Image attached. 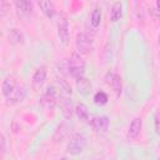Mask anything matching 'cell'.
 Listing matches in <instances>:
<instances>
[{"label": "cell", "mask_w": 160, "mask_h": 160, "mask_svg": "<svg viewBox=\"0 0 160 160\" xmlns=\"http://www.w3.org/2000/svg\"><path fill=\"white\" fill-rule=\"evenodd\" d=\"M108 100H109V98L104 91H98L94 95V102L96 105H105L108 102Z\"/></svg>", "instance_id": "44dd1931"}, {"label": "cell", "mask_w": 160, "mask_h": 160, "mask_svg": "<svg viewBox=\"0 0 160 160\" xmlns=\"http://www.w3.org/2000/svg\"><path fill=\"white\" fill-rule=\"evenodd\" d=\"M68 129H69V126H68V124H60V126L56 129V131H55V134H54V141H61L65 136H66V134H68Z\"/></svg>", "instance_id": "d6986e66"}, {"label": "cell", "mask_w": 160, "mask_h": 160, "mask_svg": "<svg viewBox=\"0 0 160 160\" xmlns=\"http://www.w3.org/2000/svg\"><path fill=\"white\" fill-rule=\"evenodd\" d=\"M85 148H86L85 135H82L80 132H76L70 138V140L68 142V146H66V151L70 155H79L84 151Z\"/></svg>", "instance_id": "7a4b0ae2"}, {"label": "cell", "mask_w": 160, "mask_h": 160, "mask_svg": "<svg viewBox=\"0 0 160 160\" xmlns=\"http://www.w3.org/2000/svg\"><path fill=\"white\" fill-rule=\"evenodd\" d=\"M100 21H101V9L99 6H96L92 12H91V18H90V24L92 28H98L100 25Z\"/></svg>", "instance_id": "ffe728a7"}, {"label": "cell", "mask_w": 160, "mask_h": 160, "mask_svg": "<svg viewBox=\"0 0 160 160\" xmlns=\"http://www.w3.org/2000/svg\"><path fill=\"white\" fill-rule=\"evenodd\" d=\"M40 10L44 12V15L49 19H51L54 15H55V6L51 1H48V0H44V1H39L38 2Z\"/></svg>", "instance_id": "5bb4252c"}, {"label": "cell", "mask_w": 160, "mask_h": 160, "mask_svg": "<svg viewBox=\"0 0 160 160\" xmlns=\"http://www.w3.org/2000/svg\"><path fill=\"white\" fill-rule=\"evenodd\" d=\"M59 84H60V86H61V88H64V89H65V91H66L68 94H71V89H70V86L68 85V82H66L64 79H59Z\"/></svg>", "instance_id": "cb8c5ba5"}, {"label": "cell", "mask_w": 160, "mask_h": 160, "mask_svg": "<svg viewBox=\"0 0 160 160\" xmlns=\"http://www.w3.org/2000/svg\"><path fill=\"white\" fill-rule=\"evenodd\" d=\"M159 44H160V35H159Z\"/></svg>", "instance_id": "4316f807"}, {"label": "cell", "mask_w": 160, "mask_h": 160, "mask_svg": "<svg viewBox=\"0 0 160 160\" xmlns=\"http://www.w3.org/2000/svg\"><path fill=\"white\" fill-rule=\"evenodd\" d=\"M154 124H155V132L158 135H160V111H158L155 114V121H154Z\"/></svg>", "instance_id": "7402d4cb"}, {"label": "cell", "mask_w": 160, "mask_h": 160, "mask_svg": "<svg viewBox=\"0 0 160 160\" xmlns=\"http://www.w3.org/2000/svg\"><path fill=\"white\" fill-rule=\"evenodd\" d=\"M8 6H9V4H8L6 1H1V2H0V15H1V18H4V16H5Z\"/></svg>", "instance_id": "603a6c76"}, {"label": "cell", "mask_w": 160, "mask_h": 160, "mask_svg": "<svg viewBox=\"0 0 160 160\" xmlns=\"http://www.w3.org/2000/svg\"><path fill=\"white\" fill-rule=\"evenodd\" d=\"M0 144H1V155L4 156L5 152H6V140H5V136H4V135H1Z\"/></svg>", "instance_id": "d4e9b609"}, {"label": "cell", "mask_w": 160, "mask_h": 160, "mask_svg": "<svg viewBox=\"0 0 160 160\" xmlns=\"http://www.w3.org/2000/svg\"><path fill=\"white\" fill-rule=\"evenodd\" d=\"M68 71L74 79H79L85 74V61L79 52H74L68 61Z\"/></svg>", "instance_id": "6da1fadb"}, {"label": "cell", "mask_w": 160, "mask_h": 160, "mask_svg": "<svg viewBox=\"0 0 160 160\" xmlns=\"http://www.w3.org/2000/svg\"><path fill=\"white\" fill-rule=\"evenodd\" d=\"M15 6L19 11V14L21 15H30L34 10V5L31 1H28V0H16L15 2Z\"/></svg>", "instance_id": "7c38bea8"}, {"label": "cell", "mask_w": 160, "mask_h": 160, "mask_svg": "<svg viewBox=\"0 0 160 160\" xmlns=\"http://www.w3.org/2000/svg\"><path fill=\"white\" fill-rule=\"evenodd\" d=\"M76 80V88L79 90L80 94L82 95H88L91 90V82L89 79H86L85 76H81L79 79H75Z\"/></svg>", "instance_id": "4fadbf2b"}, {"label": "cell", "mask_w": 160, "mask_h": 160, "mask_svg": "<svg viewBox=\"0 0 160 160\" xmlns=\"http://www.w3.org/2000/svg\"><path fill=\"white\" fill-rule=\"evenodd\" d=\"M58 35L60 38V41L62 44H68L69 42V39H70V34H69V22H68V19L61 15L58 20Z\"/></svg>", "instance_id": "5b68a950"}, {"label": "cell", "mask_w": 160, "mask_h": 160, "mask_svg": "<svg viewBox=\"0 0 160 160\" xmlns=\"http://www.w3.org/2000/svg\"><path fill=\"white\" fill-rule=\"evenodd\" d=\"M109 125H110V120L105 115L94 116L91 119V121H90V126L96 132H106L108 129H109Z\"/></svg>", "instance_id": "277c9868"}, {"label": "cell", "mask_w": 160, "mask_h": 160, "mask_svg": "<svg viewBox=\"0 0 160 160\" xmlns=\"http://www.w3.org/2000/svg\"><path fill=\"white\" fill-rule=\"evenodd\" d=\"M75 44L79 54H90L92 51V40L84 32H79L76 35Z\"/></svg>", "instance_id": "3957f363"}, {"label": "cell", "mask_w": 160, "mask_h": 160, "mask_svg": "<svg viewBox=\"0 0 160 160\" xmlns=\"http://www.w3.org/2000/svg\"><path fill=\"white\" fill-rule=\"evenodd\" d=\"M75 114L81 121H88L89 120V110L85 104H78L75 108Z\"/></svg>", "instance_id": "ac0fdd59"}, {"label": "cell", "mask_w": 160, "mask_h": 160, "mask_svg": "<svg viewBox=\"0 0 160 160\" xmlns=\"http://www.w3.org/2000/svg\"><path fill=\"white\" fill-rule=\"evenodd\" d=\"M9 39L14 44H24V41H25L24 34L19 29H15V28L14 29H10V31H9Z\"/></svg>", "instance_id": "e0dca14e"}, {"label": "cell", "mask_w": 160, "mask_h": 160, "mask_svg": "<svg viewBox=\"0 0 160 160\" xmlns=\"http://www.w3.org/2000/svg\"><path fill=\"white\" fill-rule=\"evenodd\" d=\"M122 18V4L121 2H114L110 11V19L112 22H118Z\"/></svg>", "instance_id": "2e32d148"}, {"label": "cell", "mask_w": 160, "mask_h": 160, "mask_svg": "<svg viewBox=\"0 0 160 160\" xmlns=\"http://www.w3.org/2000/svg\"><path fill=\"white\" fill-rule=\"evenodd\" d=\"M40 101L46 110H54V108L56 105V96H55V90L52 86H49L46 89V91L42 94Z\"/></svg>", "instance_id": "8992f818"}, {"label": "cell", "mask_w": 160, "mask_h": 160, "mask_svg": "<svg viewBox=\"0 0 160 160\" xmlns=\"http://www.w3.org/2000/svg\"><path fill=\"white\" fill-rule=\"evenodd\" d=\"M15 88H16V82H15V80L11 79V78H6V79L2 81V84H1V92H2V95L5 96V99L14 91Z\"/></svg>", "instance_id": "9a60e30c"}, {"label": "cell", "mask_w": 160, "mask_h": 160, "mask_svg": "<svg viewBox=\"0 0 160 160\" xmlns=\"http://www.w3.org/2000/svg\"><path fill=\"white\" fill-rule=\"evenodd\" d=\"M141 128H142V120H141V118H139V116L134 118V119L131 120L130 125H129L128 138L131 139V140L136 139V138L140 135V132H141Z\"/></svg>", "instance_id": "9c48e42d"}, {"label": "cell", "mask_w": 160, "mask_h": 160, "mask_svg": "<svg viewBox=\"0 0 160 160\" xmlns=\"http://www.w3.org/2000/svg\"><path fill=\"white\" fill-rule=\"evenodd\" d=\"M46 80V68L45 66H40L36 69V71L32 75V85L35 89H40L42 86V84Z\"/></svg>", "instance_id": "8fae6325"}, {"label": "cell", "mask_w": 160, "mask_h": 160, "mask_svg": "<svg viewBox=\"0 0 160 160\" xmlns=\"http://www.w3.org/2000/svg\"><path fill=\"white\" fill-rule=\"evenodd\" d=\"M26 96V90L24 86L16 85V88L14 89V91L6 98V104L8 105H14L18 102H21Z\"/></svg>", "instance_id": "52a82bcc"}, {"label": "cell", "mask_w": 160, "mask_h": 160, "mask_svg": "<svg viewBox=\"0 0 160 160\" xmlns=\"http://www.w3.org/2000/svg\"><path fill=\"white\" fill-rule=\"evenodd\" d=\"M60 108H61L64 118L65 119H71L72 112L75 111V109H74L72 101H71V99L69 96H64V95L60 96Z\"/></svg>", "instance_id": "30bf717a"}, {"label": "cell", "mask_w": 160, "mask_h": 160, "mask_svg": "<svg viewBox=\"0 0 160 160\" xmlns=\"http://www.w3.org/2000/svg\"><path fill=\"white\" fill-rule=\"evenodd\" d=\"M156 8L160 10V0H158V1H156Z\"/></svg>", "instance_id": "484cf974"}, {"label": "cell", "mask_w": 160, "mask_h": 160, "mask_svg": "<svg viewBox=\"0 0 160 160\" xmlns=\"http://www.w3.org/2000/svg\"><path fill=\"white\" fill-rule=\"evenodd\" d=\"M105 82L112 88V90L115 91V94L119 96L120 92H121V78L120 75L115 74V72H111L109 71L106 75H105Z\"/></svg>", "instance_id": "ba28073f"}]
</instances>
